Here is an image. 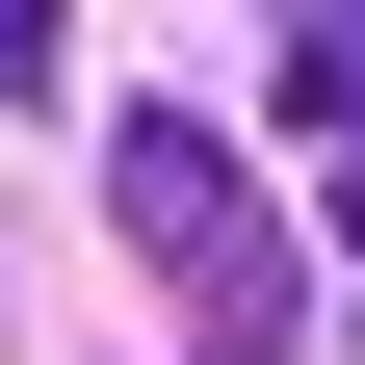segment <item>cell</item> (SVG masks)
I'll return each mask as SVG.
<instances>
[{
  "mask_svg": "<svg viewBox=\"0 0 365 365\" xmlns=\"http://www.w3.org/2000/svg\"><path fill=\"white\" fill-rule=\"evenodd\" d=\"M105 209H130V261H157V313H182L209 365H313V261L261 235L235 130H182V105H105Z\"/></svg>",
  "mask_w": 365,
  "mask_h": 365,
  "instance_id": "1",
  "label": "cell"
},
{
  "mask_svg": "<svg viewBox=\"0 0 365 365\" xmlns=\"http://www.w3.org/2000/svg\"><path fill=\"white\" fill-rule=\"evenodd\" d=\"M78 78V0H0V105H53Z\"/></svg>",
  "mask_w": 365,
  "mask_h": 365,
  "instance_id": "3",
  "label": "cell"
},
{
  "mask_svg": "<svg viewBox=\"0 0 365 365\" xmlns=\"http://www.w3.org/2000/svg\"><path fill=\"white\" fill-rule=\"evenodd\" d=\"M287 105H313V130L365 157V0H287Z\"/></svg>",
  "mask_w": 365,
  "mask_h": 365,
  "instance_id": "2",
  "label": "cell"
}]
</instances>
